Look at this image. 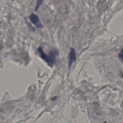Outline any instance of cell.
Instances as JSON below:
<instances>
[{
    "label": "cell",
    "instance_id": "1",
    "mask_svg": "<svg viewBox=\"0 0 123 123\" xmlns=\"http://www.w3.org/2000/svg\"><path fill=\"white\" fill-rule=\"evenodd\" d=\"M37 51L41 58L44 60L49 66H52L55 61V54L52 51H51L47 55L44 52L41 47H39L37 49Z\"/></svg>",
    "mask_w": 123,
    "mask_h": 123
},
{
    "label": "cell",
    "instance_id": "2",
    "mask_svg": "<svg viewBox=\"0 0 123 123\" xmlns=\"http://www.w3.org/2000/svg\"><path fill=\"white\" fill-rule=\"evenodd\" d=\"M29 18L31 22L35 25H36L37 27L40 28L43 26V25H42L38 16L37 14L32 13L29 16Z\"/></svg>",
    "mask_w": 123,
    "mask_h": 123
},
{
    "label": "cell",
    "instance_id": "3",
    "mask_svg": "<svg viewBox=\"0 0 123 123\" xmlns=\"http://www.w3.org/2000/svg\"><path fill=\"white\" fill-rule=\"evenodd\" d=\"M76 53L75 49L74 48H71L69 56L68 64L69 67H70L73 63L76 60Z\"/></svg>",
    "mask_w": 123,
    "mask_h": 123
},
{
    "label": "cell",
    "instance_id": "4",
    "mask_svg": "<svg viewBox=\"0 0 123 123\" xmlns=\"http://www.w3.org/2000/svg\"><path fill=\"white\" fill-rule=\"evenodd\" d=\"M42 2H43L42 0H38V1H37V3H36V6L35 9V11H36L38 9V8L39 7L40 5L41 4V3Z\"/></svg>",
    "mask_w": 123,
    "mask_h": 123
},
{
    "label": "cell",
    "instance_id": "5",
    "mask_svg": "<svg viewBox=\"0 0 123 123\" xmlns=\"http://www.w3.org/2000/svg\"><path fill=\"white\" fill-rule=\"evenodd\" d=\"M118 57L120 60L122 61V62H123V49H122L120 52L119 53Z\"/></svg>",
    "mask_w": 123,
    "mask_h": 123
}]
</instances>
